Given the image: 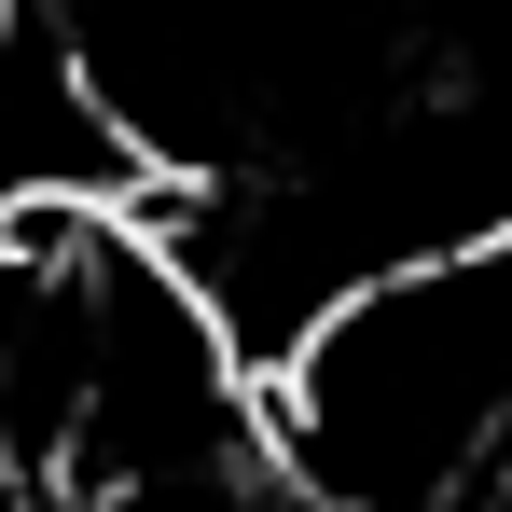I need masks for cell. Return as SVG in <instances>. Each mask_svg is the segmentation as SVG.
Masks as SVG:
<instances>
[{
  "label": "cell",
  "mask_w": 512,
  "mask_h": 512,
  "mask_svg": "<svg viewBox=\"0 0 512 512\" xmlns=\"http://www.w3.org/2000/svg\"><path fill=\"white\" fill-rule=\"evenodd\" d=\"M263 457L305 512H499L512 485V236L374 277L263 388Z\"/></svg>",
  "instance_id": "6da1fadb"
},
{
  "label": "cell",
  "mask_w": 512,
  "mask_h": 512,
  "mask_svg": "<svg viewBox=\"0 0 512 512\" xmlns=\"http://www.w3.org/2000/svg\"><path fill=\"white\" fill-rule=\"evenodd\" d=\"M14 28H28V0H0V56H14Z\"/></svg>",
  "instance_id": "7a4b0ae2"
}]
</instances>
